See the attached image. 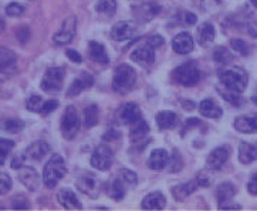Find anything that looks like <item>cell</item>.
I'll use <instances>...</instances> for the list:
<instances>
[{"label":"cell","mask_w":257,"mask_h":211,"mask_svg":"<svg viewBox=\"0 0 257 211\" xmlns=\"http://www.w3.org/2000/svg\"><path fill=\"white\" fill-rule=\"evenodd\" d=\"M148 44L152 46L154 49H158V47H161V46H164V43H165V39L162 37V36H159V34H155V36H152L148 39Z\"/></svg>","instance_id":"obj_48"},{"label":"cell","mask_w":257,"mask_h":211,"mask_svg":"<svg viewBox=\"0 0 257 211\" xmlns=\"http://www.w3.org/2000/svg\"><path fill=\"white\" fill-rule=\"evenodd\" d=\"M64 77H66V70L64 67H50L46 70L44 76L42 80V87L43 92L49 94L58 93L63 87V82H64Z\"/></svg>","instance_id":"obj_5"},{"label":"cell","mask_w":257,"mask_h":211,"mask_svg":"<svg viewBox=\"0 0 257 211\" xmlns=\"http://www.w3.org/2000/svg\"><path fill=\"white\" fill-rule=\"evenodd\" d=\"M13 181L8 173H0V195H6L12 190Z\"/></svg>","instance_id":"obj_39"},{"label":"cell","mask_w":257,"mask_h":211,"mask_svg":"<svg viewBox=\"0 0 257 211\" xmlns=\"http://www.w3.org/2000/svg\"><path fill=\"white\" fill-rule=\"evenodd\" d=\"M199 188V183L196 181V178L193 181H189L186 184H179L172 188V195L176 201H182L186 197H189L192 193H195Z\"/></svg>","instance_id":"obj_24"},{"label":"cell","mask_w":257,"mask_h":211,"mask_svg":"<svg viewBox=\"0 0 257 211\" xmlns=\"http://www.w3.org/2000/svg\"><path fill=\"white\" fill-rule=\"evenodd\" d=\"M112 161H114L112 152L105 144L97 147L95 152L92 153L91 159H90V163H91L92 167L100 170V171H108V170L111 169V166H112Z\"/></svg>","instance_id":"obj_8"},{"label":"cell","mask_w":257,"mask_h":211,"mask_svg":"<svg viewBox=\"0 0 257 211\" xmlns=\"http://www.w3.org/2000/svg\"><path fill=\"white\" fill-rule=\"evenodd\" d=\"M219 208L220 210H240L241 205H239V204H222V205H219Z\"/></svg>","instance_id":"obj_53"},{"label":"cell","mask_w":257,"mask_h":211,"mask_svg":"<svg viewBox=\"0 0 257 211\" xmlns=\"http://www.w3.org/2000/svg\"><path fill=\"white\" fill-rule=\"evenodd\" d=\"M57 201L66 210H81L83 205L80 203L78 197L75 195L74 191H71L70 188H63L57 193Z\"/></svg>","instance_id":"obj_19"},{"label":"cell","mask_w":257,"mask_h":211,"mask_svg":"<svg viewBox=\"0 0 257 211\" xmlns=\"http://www.w3.org/2000/svg\"><path fill=\"white\" fill-rule=\"evenodd\" d=\"M196 181L199 183V187H209L210 186V183H212V177L205 173V171H202L198 174V177H196Z\"/></svg>","instance_id":"obj_46"},{"label":"cell","mask_w":257,"mask_h":211,"mask_svg":"<svg viewBox=\"0 0 257 211\" xmlns=\"http://www.w3.org/2000/svg\"><path fill=\"white\" fill-rule=\"evenodd\" d=\"M116 10V2L115 0H100V3L97 5V12L100 15L109 16L112 13H115Z\"/></svg>","instance_id":"obj_36"},{"label":"cell","mask_w":257,"mask_h":211,"mask_svg":"<svg viewBox=\"0 0 257 211\" xmlns=\"http://www.w3.org/2000/svg\"><path fill=\"white\" fill-rule=\"evenodd\" d=\"M178 116L174 111H161L157 114V124L159 130H169L176 126Z\"/></svg>","instance_id":"obj_29"},{"label":"cell","mask_w":257,"mask_h":211,"mask_svg":"<svg viewBox=\"0 0 257 211\" xmlns=\"http://www.w3.org/2000/svg\"><path fill=\"white\" fill-rule=\"evenodd\" d=\"M229 159V150L226 147H217L207 156L206 164L210 170H217Z\"/></svg>","instance_id":"obj_22"},{"label":"cell","mask_w":257,"mask_h":211,"mask_svg":"<svg viewBox=\"0 0 257 211\" xmlns=\"http://www.w3.org/2000/svg\"><path fill=\"white\" fill-rule=\"evenodd\" d=\"M75 30H77V20H75L74 16H68L66 20L63 22L60 30L53 36V42L56 43L57 46L68 44V43L74 39Z\"/></svg>","instance_id":"obj_9"},{"label":"cell","mask_w":257,"mask_h":211,"mask_svg":"<svg viewBox=\"0 0 257 211\" xmlns=\"http://www.w3.org/2000/svg\"><path fill=\"white\" fill-rule=\"evenodd\" d=\"M233 126L237 131L244 133V134L257 133V113L256 114H243V116L236 117Z\"/></svg>","instance_id":"obj_14"},{"label":"cell","mask_w":257,"mask_h":211,"mask_svg":"<svg viewBox=\"0 0 257 211\" xmlns=\"http://www.w3.org/2000/svg\"><path fill=\"white\" fill-rule=\"evenodd\" d=\"M176 19H179V22H181L182 25H195V23L198 22L196 15H193L191 12H182V13L178 15Z\"/></svg>","instance_id":"obj_42"},{"label":"cell","mask_w":257,"mask_h":211,"mask_svg":"<svg viewBox=\"0 0 257 211\" xmlns=\"http://www.w3.org/2000/svg\"><path fill=\"white\" fill-rule=\"evenodd\" d=\"M172 49L178 54H189L193 50V37L188 32L176 34L172 42Z\"/></svg>","instance_id":"obj_15"},{"label":"cell","mask_w":257,"mask_h":211,"mask_svg":"<svg viewBox=\"0 0 257 211\" xmlns=\"http://www.w3.org/2000/svg\"><path fill=\"white\" fill-rule=\"evenodd\" d=\"M213 60L219 64H227L233 60V54L229 49H226L224 46H220L213 50Z\"/></svg>","instance_id":"obj_34"},{"label":"cell","mask_w":257,"mask_h":211,"mask_svg":"<svg viewBox=\"0 0 257 211\" xmlns=\"http://www.w3.org/2000/svg\"><path fill=\"white\" fill-rule=\"evenodd\" d=\"M67 167L64 159L60 154L51 156V159L44 166L43 170V181L47 188H54L57 186L58 181L66 176Z\"/></svg>","instance_id":"obj_2"},{"label":"cell","mask_w":257,"mask_h":211,"mask_svg":"<svg viewBox=\"0 0 257 211\" xmlns=\"http://www.w3.org/2000/svg\"><path fill=\"white\" fill-rule=\"evenodd\" d=\"M13 208H15V210H27V208H30V204H29L26 197L19 195V197H16V198L13 200Z\"/></svg>","instance_id":"obj_43"},{"label":"cell","mask_w":257,"mask_h":211,"mask_svg":"<svg viewBox=\"0 0 257 211\" xmlns=\"http://www.w3.org/2000/svg\"><path fill=\"white\" fill-rule=\"evenodd\" d=\"M247 191H249L250 194L257 195V173L253 174L251 178L249 180V183H247Z\"/></svg>","instance_id":"obj_49"},{"label":"cell","mask_w":257,"mask_h":211,"mask_svg":"<svg viewBox=\"0 0 257 211\" xmlns=\"http://www.w3.org/2000/svg\"><path fill=\"white\" fill-rule=\"evenodd\" d=\"M234 194H236V187L233 186L232 183H222L220 186L217 187V191H216V197H217L219 205L230 201L234 197Z\"/></svg>","instance_id":"obj_30"},{"label":"cell","mask_w":257,"mask_h":211,"mask_svg":"<svg viewBox=\"0 0 257 211\" xmlns=\"http://www.w3.org/2000/svg\"><path fill=\"white\" fill-rule=\"evenodd\" d=\"M15 147V142L8 140V138H0V166L5 164V161L8 159L10 150Z\"/></svg>","instance_id":"obj_37"},{"label":"cell","mask_w":257,"mask_h":211,"mask_svg":"<svg viewBox=\"0 0 257 211\" xmlns=\"http://www.w3.org/2000/svg\"><path fill=\"white\" fill-rule=\"evenodd\" d=\"M17 72L16 61H8V63H0V83L8 82L10 77Z\"/></svg>","instance_id":"obj_35"},{"label":"cell","mask_w":257,"mask_h":211,"mask_svg":"<svg viewBox=\"0 0 257 211\" xmlns=\"http://www.w3.org/2000/svg\"><path fill=\"white\" fill-rule=\"evenodd\" d=\"M219 80L227 89L236 93H243L247 87L249 77L240 67H226L219 70Z\"/></svg>","instance_id":"obj_1"},{"label":"cell","mask_w":257,"mask_h":211,"mask_svg":"<svg viewBox=\"0 0 257 211\" xmlns=\"http://www.w3.org/2000/svg\"><path fill=\"white\" fill-rule=\"evenodd\" d=\"M118 117L125 124H131L137 118L141 117V109L137 103H126L118 111Z\"/></svg>","instance_id":"obj_21"},{"label":"cell","mask_w":257,"mask_h":211,"mask_svg":"<svg viewBox=\"0 0 257 211\" xmlns=\"http://www.w3.org/2000/svg\"><path fill=\"white\" fill-rule=\"evenodd\" d=\"M104 190H105V193H107L112 200H116V201H119V200H122L126 194V191H128V188L124 184V181L119 178L118 174L115 176H111V177L108 178L107 181H105V184H104Z\"/></svg>","instance_id":"obj_11"},{"label":"cell","mask_w":257,"mask_h":211,"mask_svg":"<svg viewBox=\"0 0 257 211\" xmlns=\"http://www.w3.org/2000/svg\"><path fill=\"white\" fill-rule=\"evenodd\" d=\"M116 174L119 176V178L124 181V184L126 186L128 190H131L134 187L138 184V176L134 173L133 170H128V169H119L116 171Z\"/></svg>","instance_id":"obj_33"},{"label":"cell","mask_w":257,"mask_h":211,"mask_svg":"<svg viewBox=\"0 0 257 211\" xmlns=\"http://www.w3.org/2000/svg\"><path fill=\"white\" fill-rule=\"evenodd\" d=\"M57 107H58L57 100H49V102H44L43 103V107H42V111H40V114H42V116H47V114L53 113V111L57 109Z\"/></svg>","instance_id":"obj_44"},{"label":"cell","mask_w":257,"mask_h":211,"mask_svg":"<svg viewBox=\"0 0 257 211\" xmlns=\"http://www.w3.org/2000/svg\"><path fill=\"white\" fill-rule=\"evenodd\" d=\"M121 134H119V131H116L115 128H109L107 133L104 134V140L105 142H109V140H116V138H119Z\"/></svg>","instance_id":"obj_52"},{"label":"cell","mask_w":257,"mask_h":211,"mask_svg":"<svg viewBox=\"0 0 257 211\" xmlns=\"http://www.w3.org/2000/svg\"><path fill=\"white\" fill-rule=\"evenodd\" d=\"M130 126H131V138L133 140H140V138H142L144 135H147V133L150 131L148 123L142 117L137 118Z\"/></svg>","instance_id":"obj_32"},{"label":"cell","mask_w":257,"mask_h":211,"mask_svg":"<svg viewBox=\"0 0 257 211\" xmlns=\"http://www.w3.org/2000/svg\"><path fill=\"white\" fill-rule=\"evenodd\" d=\"M50 152V146L49 143L43 142V140H39V142H34L32 143L23 153L25 159H29V160L39 161L42 160L44 156H47Z\"/></svg>","instance_id":"obj_17"},{"label":"cell","mask_w":257,"mask_h":211,"mask_svg":"<svg viewBox=\"0 0 257 211\" xmlns=\"http://www.w3.org/2000/svg\"><path fill=\"white\" fill-rule=\"evenodd\" d=\"M25 156L22 154V156H15V159L12 160V169H22L23 167V163H25Z\"/></svg>","instance_id":"obj_51"},{"label":"cell","mask_w":257,"mask_h":211,"mask_svg":"<svg viewBox=\"0 0 257 211\" xmlns=\"http://www.w3.org/2000/svg\"><path fill=\"white\" fill-rule=\"evenodd\" d=\"M43 100L40 96H30L29 99H27V102H26V107L29 111H32V113H40L42 111L43 107Z\"/></svg>","instance_id":"obj_38"},{"label":"cell","mask_w":257,"mask_h":211,"mask_svg":"<svg viewBox=\"0 0 257 211\" xmlns=\"http://www.w3.org/2000/svg\"><path fill=\"white\" fill-rule=\"evenodd\" d=\"M16 36L17 39L25 44L29 40V37H30V29L29 27H20V29H17Z\"/></svg>","instance_id":"obj_47"},{"label":"cell","mask_w":257,"mask_h":211,"mask_svg":"<svg viewBox=\"0 0 257 211\" xmlns=\"http://www.w3.org/2000/svg\"><path fill=\"white\" fill-rule=\"evenodd\" d=\"M137 82V72L130 64H121L114 70L112 76V89L116 93L126 94L133 90L134 85Z\"/></svg>","instance_id":"obj_3"},{"label":"cell","mask_w":257,"mask_h":211,"mask_svg":"<svg viewBox=\"0 0 257 211\" xmlns=\"http://www.w3.org/2000/svg\"><path fill=\"white\" fill-rule=\"evenodd\" d=\"M199 113L207 118H220L223 116V110L213 99L202 100L199 104Z\"/></svg>","instance_id":"obj_23"},{"label":"cell","mask_w":257,"mask_h":211,"mask_svg":"<svg viewBox=\"0 0 257 211\" xmlns=\"http://www.w3.org/2000/svg\"><path fill=\"white\" fill-rule=\"evenodd\" d=\"M131 60L138 64H142V66H151L155 61V49L148 43L144 46H140L135 50H133Z\"/></svg>","instance_id":"obj_13"},{"label":"cell","mask_w":257,"mask_h":211,"mask_svg":"<svg viewBox=\"0 0 257 211\" xmlns=\"http://www.w3.org/2000/svg\"><path fill=\"white\" fill-rule=\"evenodd\" d=\"M66 56L68 57V60H71V61H74V63H81V54L78 53L77 50H73V49H68L66 51Z\"/></svg>","instance_id":"obj_50"},{"label":"cell","mask_w":257,"mask_h":211,"mask_svg":"<svg viewBox=\"0 0 257 211\" xmlns=\"http://www.w3.org/2000/svg\"><path fill=\"white\" fill-rule=\"evenodd\" d=\"M215 27L210 23H203V25L199 26L198 29V42H199L200 46L206 47L210 43L215 40Z\"/></svg>","instance_id":"obj_28"},{"label":"cell","mask_w":257,"mask_h":211,"mask_svg":"<svg viewBox=\"0 0 257 211\" xmlns=\"http://www.w3.org/2000/svg\"><path fill=\"white\" fill-rule=\"evenodd\" d=\"M174 79L179 85L191 87L199 83L200 70L195 63H186L174 70Z\"/></svg>","instance_id":"obj_7"},{"label":"cell","mask_w":257,"mask_h":211,"mask_svg":"<svg viewBox=\"0 0 257 211\" xmlns=\"http://www.w3.org/2000/svg\"><path fill=\"white\" fill-rule=\"evenodd\" d=\"M100 120V110L97 104H90L87 109L84 110V126L87 128L97 126Z\"/></svg>","instance_id":"obj_31"},{"label":"cell","mask_w":257,"mask_h":211,"mask_svg":"<svg viewBox=\"0 0 257 211\" xmlns=\"http://www.w3.org/2000/svg\"><path fill=\"white\" fill-rule=\"evenodd\" d=\"M88 56H90V59L97 61V63H101V64H107L109 61L105 47L98 42L88 43Z\"/></svg>","instance_id":"obj_25"},{"label":"cell","mask_w":257,"mask_h":211,"mask_svg":"<svg viewBox=\"0 0 257 211\" xmlns=\"http://www.w3.org/2000/svg\"><path fill=\"white\" fill-rule=\"evenodd\" d=\"M250 3H251L253 6H256L257 8V0H250Z\"/></svg>","instance_id":"obj_54"},{"label":"cell","mask_w":257,"mask_h":211,"mask_svg":"<svg viewBox=\"0 0 257 211\" xmlns=\"http://www.w3.org/2000/svg\"><path fill=\"white\" fill-rule=\"evenodd\" d=\"M169 163L172 166L171 171H179L182 169V160H181V156L178 154V152H175V154H172V157L169 159Z\"/></svg>","instance_id":"obj_45"},{"label":"cell","mask_w":257,"mask_h":211,"mask_svg":"<svg viewBox=\"0 0 257 211\" xmlns=\"http://www.w3.org/2000/svg\"><path fill=\"white\" fill-rule=\"evenodd\" d=\"M23 13H25V8L20 3H10V5H8V8H6V15L8 16H22Z\"/></svg>","instance_id":"obj_41"},{"label":"cell","mask_w":257,"mask_h":211,"mask_svg":"<svg viewBox=\"0 0 257 211\" xmlns=\"http://www.w3.org/2000/svg\"><path fill=\"white\" fill-rule=\"evenodd\" d=\"M94 85V77L88 73H81L80 76L75 79L74 82L71 83V86L68 87L67 90V97H74L78 96L83 90L85 89H90Z\"/></svg>","instance_id":"obj_18"},{"label":"cell","mask_w":257,"mask_h":211,"mask_svg":"<svg viewBox=\"0 0 257 211\" xmlns=\"http://www.w3.org/2000/svg\"><path fill=\"white\" fill-rule=\"evenodd\" d=\"M80 118L74 106H67L61 117V134L66 140H73L80 130Z\"/></svg>","instance_id":"obj_6"},{"label":"cell","mask_w":257,"mask_h":211,"mask_svg":"<svg viewBox=\"0 0 257 211\" xmlns=\"http://www.w3.org/2000/svg\"><path fill=\"white\" fill-rule=\"evenodd\" d=\"M239 160L241 164H250L257 160V146L251 143H243L239 146Z\"/></svg>","instance_id":"obj_26"},{"label":"cell","mask_w":257,"mask_h":211,"mask_svg":"<svg viewBox=\"0 0 257 211\" xmlns=\"http://www.w3.org/2000/svg\"><path fill=\"white\" fill-rule=\"evenodd\" d=\"M77 188L90 198H98L102 190V183L97 176H94L90 171H83L80 176L75 178Z\"/></svg>","instance_id":"obj_4"},{"label":"cell","mask_w":257,"mask_h":211,"mask_svg":"<svg viewBox=\"0 0 257 211\" xmlns=\"http://www.w3.org/2000/svg\"><path fill=\"white\" fill-rule=\"evenodd\" d=\"M230 46H232L233 50L240 53L241 56H247L249 54V46H247V43L244 42V40H241V39H232L230 40Z\"/></svg>","instance_id":"obj_40"},{"label":"cell","mask_w":257,"mask_h":211,"mask_svg":"<svg viewBox=\"0 0 257 211\" xmlns=\"http://www.w3.org/2000/svg\"><path fill=\"white\" fill-rule=\"evenodd\" d=\"M25 128V121L20 118L13 117H0V130L8 131L12 134H17Z\"/></svg>","instance_id":"obj_27"},{"label":"cell","mask_w":257,"mask_h":211,"mask_svg":"<svg viewBox=\"0 0 257 211\" xmlns=\"http://www.w3.org/2000/svg\"><path fill=\"white\" fill-rule=\"evenodd\" d=\"M166 205V197L159 191H154L142 198L141 207L144 210H162Z\"/></svg>","instance_id":"obj_20"},{"label":"cell","mask_w":257,"mask_h":211,"mask_svg":"<svg viewBox=\"0 0 257 211\" xmlns=\"http://www.w3.org/2000/svg\"><path fill=\"white\" fill-rule=\"evenodd\" d=\"M17 178L30 191H36L39 188V186H40V176H39V173L33 167L23 166L22 169H19Z\"/></svg>","instance_id":"obj_12"},{"label":"cell","mask_w":257,"mask_h":211,"mask_svg":"<svg viewBox=\"0 0 257 211\" xmlns=\"http://www.w3.org/2000/svg\"><path fill=\"white\" fill-rule=\"evenodd\" d=\"M169 153L164 149H155L148 157V167L154 171H162L169 164Z\"/></svg>","instance_id":"obj_16"},{"label":"cell","mask_w":257,"mask_h":211,"mask_svg":"<svg viewBox=\"0 0 257 211\" xmlns=\"http://www.w3.org/2000/svg\"><path fill=\"white\" fill-rule=\"evenodd\" d=\"M137 34V23L133 20H122L112 26L111 29V37L115 42H125L131 40Z\"/></svg>","instance_id":"obj_10"}]
</instances>
